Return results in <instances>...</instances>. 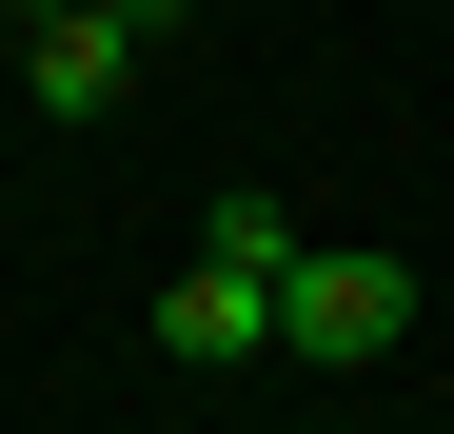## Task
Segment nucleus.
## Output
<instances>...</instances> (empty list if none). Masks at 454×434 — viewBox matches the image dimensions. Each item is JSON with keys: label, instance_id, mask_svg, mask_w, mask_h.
Instances as JSON below:
<instances>
[{"label": "nucleus", "instance_id": "f257e3e1", "mask_svg": "<svg viewBox=\"0 0 454 434\" xmlns=\"http://www.w3.org/2000/svg\"><path fill=\"white\" fill-rule=\"evenodd\" d=\"M395 336H415V257H375V237H296V276H277V376H375Z\"/></svg>", "mask_w": 454, "mask_h": 434}, {"label": "nucleus", "instance_id": "f03ea898", "mask_svg": "<svg viewBox=\"0 0 454 434\" xmlns=\"http://www.w3.org/2000/svg\"><path fill=\"white\" fill-rule=\"evenodd\" d=\"M159 355H178V376H277V276L198 237V257L159 276Z\"/></svg>", "mask_w": 454, "mask_h": 434}, {"label": "nucleus", "instance_id": "39448f33", "mask_svg": "<svg viewBox=\"0 0 454 434\" xmlns=\"http://www.w3.org/2000/svg\"><path fill=\"white\" fill-rule=\"evenodd\" d=\"M0 20H59V0H0Z\"/></svg>", "mask_w": 454, "mask_h": 434}, {"label": "nucleus", "instance_id": "20e7f679", "mask_svg": "<svg viewBox=\"0 0 454 434\" xmlns=\"http://www.w3.org/2000/svg\"><path fill=\"white\" fill-rule=\"evenodd\" d=\"M119 20H138V40H198V0H119Z\"/></svg>", "mask_w": 454, "mask_h": 434}, {"label": "nucleus", "instance_id": "7ed1b4c3", "mask_svg": "<svg viewBox=\"0 0 454 434\" xmlns=\"http://www.w3.org/2000/svg\"><path fill=\"white\" fill-rule=\"evenodd\" d=\"M138 59H159V40H138L119 0H59V20H20V99H40V119H119Z\"/></svg>", "mask_w": 454, "mask_h": 434}]
</instances>
